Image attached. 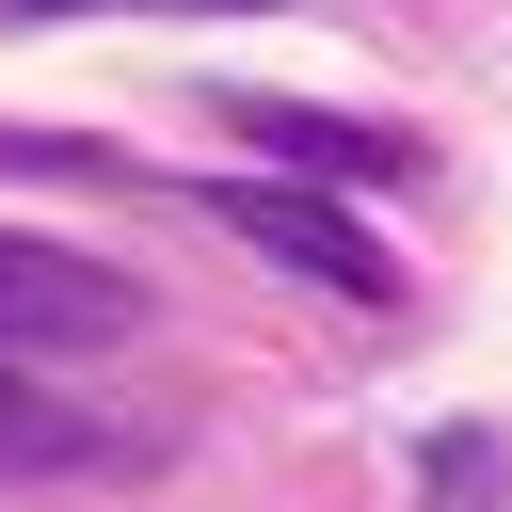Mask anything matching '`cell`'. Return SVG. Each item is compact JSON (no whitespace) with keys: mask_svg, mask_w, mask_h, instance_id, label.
<instances>
[{"mask_svg":"<svg viewBox=\"0 0 512 512\" xmlns=\"http://www.w3.org/2000/svg\"><path fill=\"white\" fill-rule=\"evenodd\" d=\"M512 496V448L496 432H432V512H496Z\"/></svg>","mask_w":512,"mask_h":512,"instance_id":"cell-5","label":"cell"},{"mask_svg":"<svg viewBox=\"0 0 512 512\" xmlns=\"http://www.w3.org/2000/svg\"><path fill=\"white\" fill-rule=\"evenodd\" d=\"M0 16H80V0H0Z\"/></svg>","mask_w":512,"mask_h":512,"instance_id":"cell-7","label":"cell"},{"mask_svg":"<svg viewBox=\"0 0 512 512\" xmlns=\"http://www.w3.org/2000/svg\"><path fill=\"white\" fill-rule=\"evenodd\" d=\"M160 16H256V0H160Z\"/></svg>","mask_w":512,"mask_h":512,"instance_id":"cell-6","label":"cell"},{"mask_svg":"<svg viewBox=\"0 0 512 512\" xmlns=\"http://www.w3.org/2000/svg\"><path fill=\"white\" fill-rule=\"evenodd\" d=\"M112 336H144V288L112 256H64V240L0 224V352H112Z\"/></svg>","mask_w":512,"mask_h":512,"instance_id":"cell-1","label":"cell"},{"mask_svg":"<svg viewBox=\"0 0 512 512\" xmlns=\"http://www.w3.org/2000/svg\"><path fill=\"white\" fill-rule=\"evenodd\" d=\"M80 464H112V432L64 416L48 384H16V352H0V480H80Z\"/></svg>","mask_w":512,"mask_h":512,"instance_id":"cell-4","label":"cell"},{"mask_svg":"<svg viewBox=\"0 0 512 512\" xmlns=\"http://www.w3.org/2000/svg\"><path fill=\"white\" fill-rule=\"evenodd\" d=\"M224 224L272 256V272H304V288H336V304H384L400 288V256L336 208V192H288V176H224Z\"/></svg>","mask_w":512,"mask_h":512,"instance_id":"cell-2","label":"cell"},{"mask_svg":"<svg viewBox=\"0 0 512 512\" xmlns=\"http://www.w3.org/2000/svg\"><path fill=\"white\" fill-rule=\"evenodd\" d=\"M224 128H240L256 160H288V176H416V144H400V128H368V112H304V96H224Z\"/></svg>","mask_w":512,"mask_h":512,"instance_id":"cell-3","label":"cell"}]
</instances>
